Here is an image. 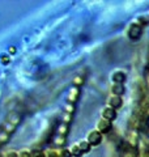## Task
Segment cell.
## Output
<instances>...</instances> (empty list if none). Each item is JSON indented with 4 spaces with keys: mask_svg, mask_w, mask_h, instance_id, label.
Instances as JSON below:
<instances>
[{
    "mask_svg": "<svg viewBox=\"0 0 149 157\" xmlns=\"http://www.w3.org/2000/svg\"><path fill=\"white\" fill-rule=\"evenodd\" d=\"M107 106L113 107L114 110H118L120 109V107L123 106V97L120 96H114V94H109L107 97Z\"/></svg>",
    "mask_w": 149,
    "mask_h": 157,
    "instance_id": "9c48e42d",
    "label": "cell"
},
{
    "mask_svg": "<svg viewBox=\"0 0 149 157\" xmlns=\"http://www.w3.org/2000/svg\"><path fill=\"white\" fill-rule=\"evenodd\" d=\"M133 22H136L137 25H140L141 28H145L149 25V16H147V14H140V16H137L133 20Z\"/></svg>",
    "mask_w": 149,
    "mask_h": 157,
    "instance_id": "4fadbf2b",
    "label": "cell"
},
{
    "mask_svg": "<svg viewBox=\"0 0 149 157\" xmlns=\"http://www.w3.org/2000/svg\"><path fill=\"white\" fill-rule=\"evenodd\" d=\"M101 118H103V119H106V121L113 123V122L118 118V113H117V110H114L113 107L106 105L101 109Z\"/></svg>",
    "mask_w": 149,
    "mask_h": 157,
    "instance_id": "8992f818",
    "label": "cell"
},
{
    "mask_svg": "<svg viewBox=\"0 0 149 157\" xmlns=\"http://www.w3.org/2000/svg\"><path fill=\"white\" fill-rule=\"evenodd\" d=\"M85 140L92 145V148H93V147H98V145L102 144V141H103V135H102L99 131H97L96 128H94V130H90V131H89L88 134H86Z\"/></svg>",
    "mask_w": 149,
    "mask_h": 157,
    "instance_id": "277c9868",
    "label": "cell"
},
{
    "mask_svg": "<svg viewBox=\"0 0 149 157\" xmlns=\"http://www.w3.org/2000/svg\"><path fill=\"white\" fill-rule=\"evenodd\" d=\"M96 130L101 132L102 135L110 134L111 130H113V123L106 121V119H103V118H99V119L97 121V123H96Z\"/></svg>",
    "mask_w": 149,
    "mask_h": 157,
    "instance_id": "5b68a950",
    "label": "cell"
},
{
    "mask_svg": "<svg viewBox=\"0 0 149 157\" xmlns=\"http://www.w3.org/2000/svg\"><path fill=\"white\" fill-rule=\"evenodd\" d=\"M124 93H126V86H124V84H117V82H111V85H110V94L123 97Z\"/></svg>",
    "mask_w": 149,
    "mask_h": 157,
    "instance_id": "30bf717a",
    "label": "cell"
},
{
    "mask_svg": "<svg viewBox=\"0 0 149 157\" xmlns=\"http://www.w3.org/2000/svg\"><path fill=\"white\" fill-rule=\"evenodd\" d=\"M68 135H69V124L60 123V124L56 127V136L68 137Z\"/></svg>",
    "mask_w": 149,
    "mask_h": 157,
    "instance_id": "8fae6325",
    "label": "cell"
},
{
    "mask_svg": "<svg viewBox=\"0 0 149 157\" xmlns=\"http://www.w3.org/2000/svg\"><path fill=\"white\" fill-rule=\"evenodd\" d=\"M58 157H72L68 148H58Z\"/></svg>",
    "mask_w": 149,
    "mask_h": 157,
    "instance_id": "ffe728a7",
    "label": "cell"
},
{
    "mask_svg": "<svg viewBox=\"0 0 149 157\" xmlns=\"http://www.w3.org/2000/svg\"><path fill=\"white\" fill-rule=\"evenodd\" d=\"M68 149H69V152H71V156H72V157H82V156H84V153L81 152V149L78 148V145H77L76 143L72 144Z\"/></svg>",
    "mask_w": 149,
    "mask_h": 157,
    "instance_id": "5bb4252c",
    "label": "cell"
},
{
    "mask_svg": "<svg viewBox=\"0 0 149 157\" xmlns=\"http://www.w3.org/2000/svg\"><path fill=\"white\" fill-rule=\"evenodd\" d=\"M140 132L136 131V130H130L127 132V136H126V145L128 148H132V149H137L139 144H140Z\"/></svg>",
    "mask_w": 149,
    "mask_h": 157,
    "instance_id": "3957f363",
    "label": "cell"
},
{
    "mask_svg": "<svg viewBox=\"0 0 149 157\" xmlns=\"http://www.w3.org/2000/svg\"><path fill=\"white\" fill-rule=\"evenodd\" d=\"M20 122H21V115L18 114V113H11L8 117H7V119H6V123L3 124L2 128L7 132V134L9 135H12L14 131H16L17 128V126L20 124Z\"/></svg>",
    "mask_w": 149,
    "mask_h": 157,
    "instance_id": "6da1fadb",
    "label": "cell"
},
{
    "mask_svg": "<svg viewBox=\"0 0 149 157\" xmlns=\"http://www.w3.org/2000/svg\"><path fill=\"white\" fill-rule=\"evenodd\" d=\"M44 157H58V149L55 148H46L43 149Z\"/></svg>",
    "mask_w": 149,
    "mask_h": 157,
    "instance_id": "e0dca14e",
    "label": "cell"
},
{
    "mask_svg": "<svg viewBox=\"0 0 149 157\" xmlns=\"http://www.w3.org/2000/svg\"><path fill=\"white\" fill-rule=\"evenodd\" d=\"M110 80H111V82H117V84H124L127 80V73L123 70H115L111 72Z\"/></svg>",
    "mask_w": 149,
    "mask_h": 157,
    "instance_id": "ba28073f",
    "label": "cell"
},
{
    "mask_svg": "<svg viewBox=\"0 0 149 157\" xmlns=\"http://www.w3.org/2000/svg\"><path fill=\"white\" fill-rule=\"evenodd\" d=\"M67 141V137H62V136H55L54 137V143L58 148H64V144Z\"/></svg>",
    "mask_w": 149,
    "mask_h": 157,
    "instance_id": "9a60e30c",
    "label": "cell"
},
{
    "mask_svg": "<svg viewBox=\"0 0 149 157\" xmlns=\"http://www.w3.org/2000/svg\"><path fill=\"white\" fill-rule=\"evenodd\" d=\"M84 82H85V78H84L82 76L77 75V76H74V77H73V86L81 88V86L84 85Z\"/></svg>",
    "mask_w": 149,
    "mask_h": 157,
    "instance_id": "2e32d148",
    "label": "cell"
},
{
    "mask_svg": "<svg viewBox=\"0 0 149 157\" xmlns=\"http://www.w3.org/2000/svg\"><path fill=\"white\" fill-rule=\"evenodd\" d=\"M72 117L73 115H71V114H67V113H64L63 114V118H62V123H66V124H69L72 122Z\"/></svg>",
    "mask_w": 149,
    "mask_h": 157,
    "instance_id": "603a6c76",
    "label": "cell"
},
{
    "mask_svg": "<svg viewBox=\"0 0 149 157\" xmlns=\"http://www.w3.org/2000/svg\"><path fill=\"white\" fill-rule=\"evenodd\" d=\"M32 157H44L43 151H41V149H32Z\"/></svg>",
    "mask_w": 149,
    "mask_h": 157,
    "instance_id": "cb8c5ba5",
    "label": "cell"
},
{
    "mask_svg": "<svg viewBox=\"0 0 149 157\" xmlns=\"http://www.w3.org/2000/svg\"><path fill=\"white\" fill-rule=\"evenodd\" d=\"M2 157H17V151L16 149H8L2 153Z\"/></svg>",
    "mask_w": 149,
    "mask_h": 157,
    "instance_id": "7402d4cb",
    "label": "cell"
},
{
    "mask_svg": "<svg viewBox=\"0 0 149 157\" xmlns=\"http://www.w3.org/2000/svg\"><path fill=\"white\" fill-rule=\"evenodd\" d=\"M0 63H2L3 66H7L11 63V55L7 52H3V54H0Z\"/></svg>",
    "mask_w": 149,
    "mask_h": 157,
    "instance_id": "ac0fdd59",
    "label": "cell"
},
{
    "mask_svg": "<svg viewBox=\"0 0 149 157\" xmlns=\"http://www.w3.org/2000/svg\"><path fill=\"white\" fill-rule=\"evenodd\" d=\"M17 157H32V149L22 148L17 151Z\"/></svg>",
    "mask_w": 149,
    "mask_h": 157,
    "instance_id": "d6986e66",
    "label": "cell"
},
{
    "mask_svg": "<svg viewBox=\"0 0 149 157\" xmlns=\"http://www.w3.org/2000/svg\"><path fill=\"white\" fill-rule=\"evenodd\" d=\"M74 109H76V105H72V104H66V106H64V113H67V114H71V115H73Z\"/></svg>",
    "mask_w": 149,
    "mask_h": 157,
    "instance_id": "44dd1931",
    "label": "cell"
},
{
    "mask_svg": "<svg viewBox=\"0 0 149 157\" xmlns=\"http://www.w3.org/2000/svg\"><path fill=\"white\" fill-rule=\"evenodd\" d=\"M16 51L17 50H16V47H14V46H11V47L8 48V54H9V55H11V54H14Z\"/></svg>",
    "mask_w": 149,
    "mask_h": 157,
    "instance_id": "d4e9b609",
    "label": "cell"
},
{
    "mask_svg": "<svg viewBox=\"0 0 149 157\" xmlns=\"http://www.w3.org/2000/svg\"><path fill=\"white\" fill-rule=\"evenodd\" d=\"M77 145H78V148L81 149V152L84 155H86V153H90L92 152V145L88 143V141L85 140V139H81V140H78L77 143H76Z\"/></svg>",
    "mask_w": 149,
    "mask_h": 157,
    "instance_id": "7c38bea8",
    "label": "cell"
},
{
    "mask_svg": "<svg viewBox=\"0 0 149 157\" xmlns=\"http://www.w3.org/2000/svg\"><path fill=\"white\" fill-rule=\"evenodd\" d=\"M148 84H149V73H148Z\"/></svg>",
    "mask_w": 149,
    "mask_h": 157,
    "instance_id": "484cf974",
    "label": "cell"
},
{
    "mask_svg": "<svg viewBox=\"0 0 149 157\" xmlns=\"http://www.w3.org/2000/svg\"><path fill=\"white\" fill-rule=\"evenodd\" d=\"M80 96H81V89H80V88L72 86L71 89L68 90V93H67V104L76 105L77 101L80 100Z\"/></svg>",
    "mask_w": 149,
    "mask_h": 157,
    "instance_id": "52a82bcc",
    "label": "cell"
},
{
    "mask_svg": "<svg viewBox=\"0 0 149 157\" xmlns=\"http://www.w3.org/2000/svg\"><path fill=\"white\" fill-rule=\"evenodd\" d=\"M143 33H144V28H141L140 25H137V24L133 22V21L126 29V37L132 42L139 41V39L143 37Z\"/></svg>",
    "mask_w": 149,
    "mask_h": 157,
    "instance_id": "7a4b0ae2",
    "label": "cell"
}]
</instances>
